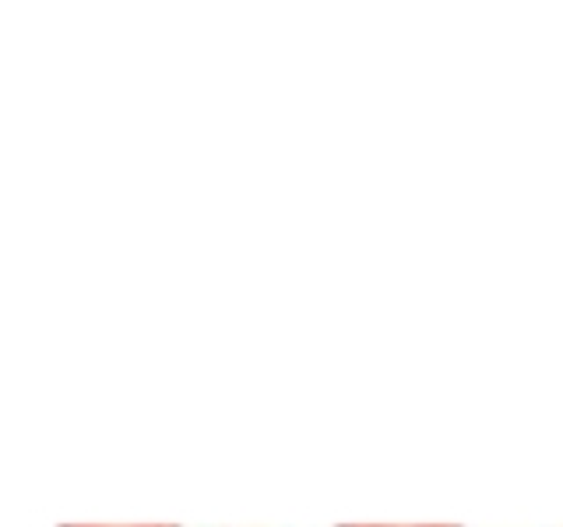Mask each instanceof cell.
<instances>
[{
    "instance_id": "1",
    "label": "cell",
    "mask_w": 563,
    "mask_h": 527,
    "mask_svg": "<svg viewBox=\"0 0 563 527\" xmlns=\"http://www.w3.org/2000/svg\"><path fill=\"white\" fill-rule=\"evenodd\" d=\"M360 527H377V524H360ZM395 527H405V524H395ZM422 527V524H419ZM427 527H457V524H427Z\"/></svg>"
}]
</instances>
